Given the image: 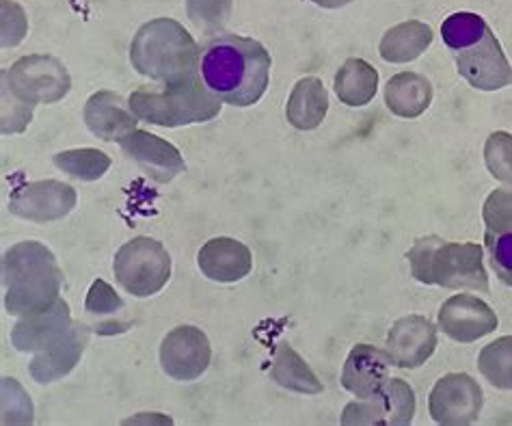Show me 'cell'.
Returning a JSON list of instances; mask_svg holds the SVG:
<instances>
[{
    "instance_id": "6da1fadb",
    "label": "cell",
    "mask_w": 512,
    "mask_h": 426,
    "mask_svg": "<svg viewBox=\"0 0 512 426\" xmlns=\"http://www.w3.org/2000/svg\"><path fill=\"white\" fill-rule=\"evenodd\" d=\"M271 52L251 37L236 33L210 35L199 48V74L221 102L253 106L271 81Z\"/></svg>"
},
{
    "instance_id": "7a4b0ae2",
    "label": "cell",
    "mask_w": 512,
    "mask_h": 426,
    "mask_svg": "<svg viewBox=\"0 0 512 426\" xmlns=\"http://www.w3.org/2000/svg\"><path fill=\"white\" fill-rule=\"evenodd\" d=\"M63 271L55 254L37 241L13 245L3 256L5 310L31 316L52 308L61 297Z\"/></svg>"
},
{
    "instance_id": "3957f363",
    "label": "cell",
    "mask_w": 512,
    "mask_h": 426,
    "mask_svg": "<svg viewBox=\"0 0 512 426\" xmlns=\"http://www.w3.org/2000/svg\"><path fill=\"white\" fill-rule=\"evenodd\" d=\"M130 63L152 81L180 83L199 74V46L180 22L156 18L145 22L134 35Z\"/></svg>"
},
{
    "instance_id": "277c9868",
    "label": "cell",
    "mask_w": 512,
    "mask_h": 426,
    "mask_svg": "<svg viewBox=\"0 0 512 426\" xmlns=\"http://www.w3.org/2000/svg\"><path fill=\"white\" fill-rule=\"evenodd\" d=\"M407 260L420 284L489 292L484 251L478 243H448L435 234L424 236L407 251Z\"/></svg>"
},
{
    "instance_id": "5b68a950",
    "label": "cell",
    "mask_w": 512,
    "mask_h": 426,
    "mask_svg": "<svg viewBox=\"0 0 512 426\" xmlns=\"http://www.w3.org/2000/svg\"><path fill=\"white\" fill-rule=\"evenodd\" d=\"M128 104L141 122L163 128L206 124L219 117L223 106L201 74L163 87H141L132 93Z\"/></svg>"
},
{
    "instance_id": "8992f818",
    "label": "cell",
    "mask_w": 512,
    "mask_h": 426,
    "mask_svg": "<svg viewBox=\"0 0 512 426\" xmlns=\"http://www.w3.org/2000/svg\"><path fill=\"white\" fill-rule=\"evenodd\" d=\"M117 284L132 297H152L171 277V256L156 238L139 236L121 245L113 260Z\"/></svg>"
},
{
    "instance_id": "52a82bcc",
    "label": "cell",
    "mask_w": 512,
    "mask_h": 426,
    "mask_svg": "<svg viewBox=\"0 0 512 426\" xmlns=\"http://www.w3.org/2000/svg\"><path fill=\"white\" fill-rule=\"evenodd\" d=\"M3 85L26 104H55L70 93L72 78L57 57L29 55L3 70Z\"/></svg>"
},
{
    "instance_id": "ba28073f",
    "label": "cell",
    "mask_w": 512,
    "mask_h": 426,
    "mask_svg": "<svg viewBox=\"0 0 512 426\" xmlns=\"http://www.w3.org/2000/svg\"><path fill=\"white\" fill-rule=\"evenodd\" d=\"M415 416V392L407 381L389 379L385 388L370 398L344 407V426H407Z\"/></svg>"
},
{
    "instance_id": "9c48e42d",
    "label": "cell",
    "mask_w": 512,
    "mask_h": 426,
    "mask_svg": "<svg viewBox=\"0 0 512 426\" xmlns=\"http://www.w3.org/2000/svg\"><path fill=\"white\" fill-rule=\"evenodd\" d=\"M484 394L478 381L465 372L441 377L428 398V411L441 426H467L480 418Z\"/></svg>"
},
{
    "instance_id": "30bf717a",
    "label": "cell",
    "mask_w": 512,
    "mask_h": 426,
    "mask_svg": "<svg viewBox=\"0 0 512 426\" xmlns=\"http://www.w3.org/2000/svg\"><path fill=\"white\" fill-rule=\"evenodd\" d=\"M76 208V191L72 184L59 180L29 182L13 189L9 212L33 223H50L70 215Z\"/></svg>"
},
{
    "instance_id": "8fae6325",
    "label": "cell",
    "mask_w": 512,
    "mask_h": 426,
    "mask_svg": "<svg viewBox=\"0 0 512 426\" xmlns=\"http://www.w3.org/2000/svg\"><path fill=\"white\" fill-rule=\"evenodd\" d=\"M210 340L193 325L171 329L160 344V366L175 381H195L210 366Z\"/></svg>"
},
{
    "instance_id": "7c38bea8",
    "label": "cell",
    "mask_w": 512,
    "mask_h": 426,
    "mask_svg": "<svg viewBox=\"0 0 512 426\" xmlns=\"http://www.w3.org/2000/svg\"><path fill=\"white\" fill-rule=\"evenodd\" d=\"M454 59L458 74L474 89L497 91L512 85V68L491 29L478 44L454 52Z\"/></svg>"
},
{
    "instance_id": "4fadbf2b",
    "label": "cell",
    "mask_w": 512,
    "mask_h": 426,
    "mask_svg": "<svg viewBox=\"0 0 512 426\" xmlns=\"http://www.w3.org/2000/svg\"><path fill=\"white\" fill-rule=\"evenodd\" d=\"M119 148L130 161L143 169L147 178H152L158 184H167L186 171L180 150L169 141L152 135V132L132 130L119 139Z\"/></svg>"
},
{
    "instance_id": "5bb4252c",
    "label": "cell",
    "mask_w": 512,
    "mask_h": 426,
    "mask_svg": "<svg viewBox=\"0 0 512 426\" xmlns=\"http://www.w3.org/2000/svg\"><path fill=\"white\" fill-rule=\"evenodd\" d=\"M439 329L454 342H476L497 329L491 305L471 295H454L439 310Z\"/></svg>"
},
{
    "instance_id": "9a60e30c",
    "label": "cell",
    "mask_w": 512,
    "mask_h": 426,
    "mask_svg": "<svg viewBox=\"0 0 512 426\" xmlns=\"http://www.w3.org/2000/svg\"><path fill=\"white\" fill-rule=\"evenodd\" d=\"M437 349V327L424 316H402L389 329L387 353L398 368L413 370L426 364Z\"/></svg>"
},
{
    "instance_id": "2e32d148",
    "label": "cell",
    "mask_w": 512,
    "mask_h": 426,
    "mask_svg": "<svg viewBox=\"0 0 512 426\" xmlns=\"http://www.w3.org/2000/svg\"><path fill=\"white\" fill-rule=\"evenodd\" d=\"M89 344V327L80 321H74L65 334L52 342L48 349L39 351L29 366L31 377L37 383L59 381L76 368Z\"/></svg>"
},
{
    "instance_id": "e0dca14e",
    "label": "cell",
    "mask_w": 512,
    "mask_h": 426,
    "mask_svg": "<svg viewBox=\"0 0 512 426\" xmlns=\"http://www.w3.org/2000/svg\"><path fill=\"white\" fill-rule=\"evenodd\" d=\"M392 355L376 349L372 344H357L348 353L342 370V385L357 398H370L379 394L389 381Z\"/></svg>"
},
{
    "instance_id": "ac0fdd59",
    "label": "cell",
    "mask_w": 512,
    "mask_h": 426,
    "mask_svg": "<svg viewBox=\"0 0 512 426\" xmlns=\"http://www.w3.org/2000/svg\"><path fill=\"white\" fill-rule=\"evenodd\" d=\"M70 305L59 299L52 308L31 316H22L11 329V344L20 353H39L57 342L72 327Z\"/></svg>"
},
{
    "instance_id": "d6986e66",
    "label": "cell",
    "mask_w": 512,
    "mask_h": 426,
    "mask_svg": "<svg viewBox=\"0 0 512 426\" xmlns=\"http://www.w3.org/2000/svg\"><path fill=\"white\" fill-rule=\"evenodd\" d=\"M197 264L201 273L212 282L234 284L251 273L253 258L245 243L236 241V238L219 236L199 249Z\"/></svg>"
},
{
    "instance_id": "ffe728a7",
    "label": "cell",
    "mask_w": 512,
    "mask_h": 426,
    "mask_svg": "<svg viewBox=\"0 0 512 426\" xmlns=\"http://www.w3.org/2000/svg\"><path fill=\"white\" fill-rule=\"evenodd\" d=\"M85 124L102 141H117L137 130V115L130 104L113 91H98L85 104Z\"/></svg>"
},
{
    "instance_id": "44dd1931",
    "label": "cell",
    "mask_w": 512,
    "mask_h": 426,
    "mask_svg": "<svg viewBox=\"0 0 512 426\" xmlns=\"http://www.w3.org/2000/svg\"><path fill=\"white\" fill-rule=\"evenodd\" d=\"M329 113V93L320 78L307 76L294 85L288 104L286 117L296 130H316Z\"/></svg>"
},
{
    "instance_id": "7402d4cb",
    "label": "cell",
    "mask_w": 512,
    "mask_h": 426,
    "mask_svg": "<svg viewBox=\"0 0 512 426\" xmlns=\"http://www.w3.org/2000/svg\"><path fill=\"white\" fill-rule=\"evenodd\" d=\"M433 102V85L417 72H400L389 78L385 87L387 109L398 117H420Z\"/></svg>"
},
{
    "instance_id": "603a6c76",
    "label": "cell",
    "mask_w": 512,
    "mask_h": 426,
    "mask_svg": "<svg viewBox=\"0 0 512 426\" xmlns=\"http://www.w3.org/2000/svg\"><path fill=\"white\" fill-rule=\"evenodd\" d=\"M433 37V29L420 20L400 22L383 35L379 52L387 63H409L424 55Z\"/></svg>"
},
{
    "instance_id": "cb8c5ba5",
    "label": "cell",
    "mask_w": 512,
    "mask_h": 426,
    "mask_svg": "<svg viewBox=\"0 0 512 426\" xmlns=\"http://www.w3.org/2000/svg\"><path fill=\"white\" fill-rule=\"evenodd\" d=\"M379 89V72L368 61L348 59L335 74V93L346 106H366Z\"/></svg>"
},
{
    "instance_id": "d4e9b609",
    "label": "cell",
    "mask_w": 512,
    "mask_h": 426,
    "mask_svg": "<svg viewBox=\"0 0 512 426\" xmlns=\"http://www.w3.org/2000/svg\"><path fill=\"white\" fill-rule=\"evenodd\" d=\"M271 377L281 388L299 394H320L322 383L314 375V370L305 364V359L296 353L290 344L281 342L275 346Z\"/></svg>"
},
{
    "instance_id": "484cf974",
    "label": "cell",
    "mask_w": 512,
    "mask_h": 426,
    "mask_svg": "<svg viewBox=\"0 0 512 426\" xmlns=\"http://www.w3.org/2000/svg\"><path fill=\"white\" fill-rule=\"evenodd\" d=\"M85 310L89 316L98 318L96 331L100 336L124 334V331H128V327H130V323L115 321V316H119L126 310V303L113 290L111 284L104 282V279H96V282L91 284V288L87 292Z\"/></svg>"
},
{
    "instance_id": "4316f807",
    "label": "cell",
    "mask_w": 512,
    "mask_h": 426,
    "mask_svg": "<svg viewBox=\"0 0 512 426\" xmlns=\"http://www.w3.org/2000/svg\"><path fill=\"white\" fill-rule=\"evenodd\" d=\"M478 370L497 390H512V336L484 346L478 355Z\"/></svg>"
},
{
    "instance_id": "83f0119b",
    "label": "cell",
    "mask_w": 512,
    "mask_h": 426,
    "mask_svg": "<svg viewBox=\"0 0 512 426\" xmlns=\"http://www.w3.org/2000/svg\"><path fill=\"white\" fill-rule=\"evenodd\" d=\"M55 165L72 176L76 180L83 182H96L100 180L106 171L111 167V158L109 154H104L102 150L96 148H80V150H67L59 152L55 156Z\"/></svg>"
},
{
    "instance_id": "f1b7e54d",
    "label": "cell",
    "mask_w": 512,
    "mask_h": 426,
    "mask_svg": "<svg viewBox=\"0 0 512 426\" xmlns=\"http://www.w3.org/2000/svg\"><path fill=\"white\" fill-rule=\"evenodd\" d=\"M487 31H489V24L484 22V18L478 16V13H469V11L452 13V16L443 20L441 24L443 42H446V46L454 52L478 44Z\"/></svg>"
},
{
    "instance_id": "f546056e",
    "label": "cell",
    "mask_w": 512,
    "mask_h": 426,
    "mask_svg": "<svg viewBox=\"0 0 512 426\" xmlns=\"http://www.w3.org/2000/svg\"><path fill=\"white\" fill-rule=\"evenodd\" d=\"M234 0H186V16L201 33H223L225 24L232 18Z\"/></svg>"
},
{
    "instance_id": "4dcf8cb0",
    "label": "cell",
    "mask_w": 512,
    "mask_h": 426,
    "mask_svg": "<svg viewBox=\"0 0 512 426\" xmlns=\"http://www.w3.org/2000/svg\"><path fill=\"white\" fill-rule=\"evenodd\" d=\"M484 163L495 180L512 184V135L495 130L484 143Z\"/></svg>"
},
{
    "instance_id": "1f68e13d",
    "label": "cell",
    "mask_w": 512,
    "mask_h": 426,
    "mask_svg": "<svg viewBox=\"0 0 512 426\" xmlns=\"http://www.w3.org/2000/svg\"><path fill=\"white\" fill-rule=\"evenodd\" d=\"M484 247L491 260V266L495 275L500 277V282L506 286H512V232H489L484 234Z\"/></svg>"
},
{
    "instance_id": "d6a6232c",
    "label": "cell",
    "mask_w": 512,
    "mask_h": 426,
    "mask_svg": "<svg viewBox=\"0 0 512 426\" xmlns=\"http://www.w3.org/2000/svg\"><path fill=\"white\" fill-rule=\"evenodd\" d=\"M482 219L489 232H512V191L495 189L484 202Z\"/></svg>"
},
{
    "instance_id": "836d02e7",
    "label": "cell",
    "mask_w": 512,
    "mask_h": 426,
    "mask_svg": "<svg viewBox=\"0 0 512 426\" xmlns=\"http://www.w3.org/2000/svg\"><path fill=\"white\" fill-rule=\"evenodd\" d=\"M33 119V104H26L3 85V135H18L24 132Z\"/></svg>"
},
{
    "instance_id": "e575fe53",
    "label": "cell",
    "mask_w": 512,
    "mask_h": 426,
    "mask_svg": "<svg viewBox=\"0 0 512 426\" xmlns=\"http://www.w3.org/2000/svg\"><path fill=\"white\" fill-rule=\"evenodd\" d=\"M0 5H3V48H13L24 39L29 22H26L20 5L11 3V0H0Z\"/></svg>"
},
{
    "instance_id": "d590c367",
    "label": "cell",
    "mask_w": 512,
    "mask_h": 426,
    "mask_svg": "<svg viewBox=\"0 0 512 426\" xmlns=\"http://www.w3.org/2000/svg\"><path fill=\"white\" fill-rule=\"evenodd\" d=\"M312 3L322 9H340V7H346L348 3H353V0H312Z\"/></svg>"
}]
</instances>
